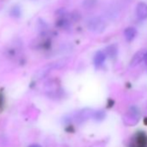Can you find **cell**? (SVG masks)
Returning a JSON list of instances; mask_svg holds the SVG:
<instances>
[{
    "mask_svg": "<svg viewBox=\"0 0 147 147\" xmlns=\"http://www.w3.org/2000/svg\"><path fill=\"white\" fill-rule=\"evenodd\" d=\"M87 26L89 30H92L94 32H98V33L102 32L106 28L104 21L100 18H98V17H94V18H89L87 23Z\"/></svg>",
    "mask_w": 147,
    "mask_h": 147,
    "instance_id": "6da1fadb",
    "label": "cell"
},
{
    "mask_svg": "<svg viewBox=\"0 0 147 147\" xmlns=\"http://www.w3.org/2000/svg\"><path fill=\"white\" fill-rule=\"evenodd\" d=\"M137 18L140 20H144L147 18V5L144 3H138L136 7Z\"/></svg>",
    "mask_w": 147,
    "mask_h": 147,
    "instance_id": "7a4b0ae2",
    "label": "cell"
},
{
    "mask_svg": "<svg viewBox=\"0 0 147 147\" xmlns=\"http://www.w3.org/2000/svg\"><path fill=\"white\" fill-rule=\"evenodd\" d=\"M107 55L103 51H98L96 52L94 57V63L96 67H100V66L103 65L105 60H106Z\"/></svg>",
    "mask_w": 147,
    "mask_h": 147,
    "instance_id": "3957f363",
    "label": "cell"
},
{
    "mask_svg": "<svg viewBox=\"0 0 147 147\" xmlns=\"http://www.w3.org/2000/svg\"><path fill=\"white\" fill-rule=\"evenodd\" d=\"M124 35L127 42H131L137 36V30L134 27H128L124 30Z\"/></svg>",
    "mask_w": 147,
    "mask_h": 147,
    "instance_id": "277c9868",
    "label": "cell"
},
{
    "mask_svg": "<svg viewBox=\"0 0 147 147\" xmlns=\"http://www.w3.org/2000/svg\"><path fill=\"white\" fill-rule=\"evenodd\" d=\"M144 55H144L142 51L138 52V53L132 57L131 61V66H136V65H138L139 62H141V61L144 59Z\"/></svg>",
    "mask_w": 147,
    "mask_h": 147,
    "instance_id": "5b68a950",
    "label": "cell"
},
{
    "mask_svg": "<svg viewBox=\"0 0 147 147\" xmlns=\"http://www.w3.org/2000/svg\"><path fill=\"white\" fill-rule=\"evenodd\" d=\"M104 52L107 55H108L110 57H115L117 53H118V49H117V47L115 45H110V46L106 48Z\"/></svg>",
    "mask_w": 147,
    "mask_h": 147,
    "instance_id": "8992f818",
    "label": "cell"
},
{
    "mask_svg": "<svg viewBox=\"0 0 147 147\" xmlns=\"http://www.w3.org/2000/svg\"><path fill=\"white\" fill-rule=\"evenodd\" d=\"M105 117V114L103 112L101 111H97L94 113V118L96 119V120H100V119H103Z\"/></svg>",
    "mask_w": 147,
    "mask_h": 147,
    "instance_id": "52a82bcc",
    "label": "cell"
},
{
    "mask_svg": "<svg viewBox=\"0 0 147 147\" xmlns=\"http://www.w3.org/2000/svg\"><path fill=\"white\" fill-rule=\"evenodd\" d=\"M144 60H145V61H146V63H147V53H146L145 55H144Z\"/></svg>",
    "mask_w": 147,
    "mask_h": 147,
    "instance_id": "ba28073f",
    "label": "cell"
}]
</instances>
